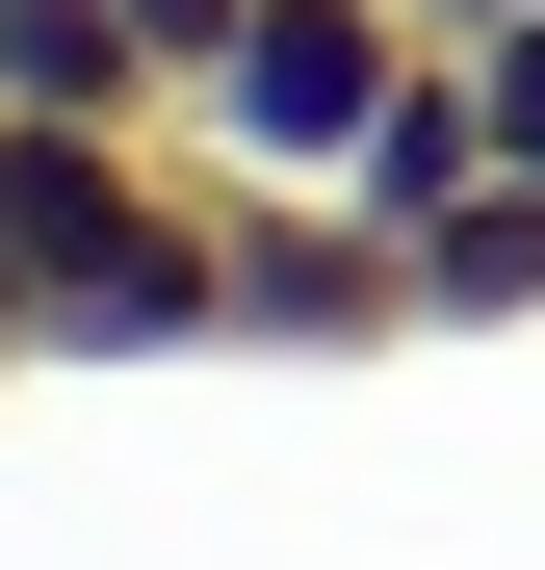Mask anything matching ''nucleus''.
Listing matches in <instances>:
<instances>
[{
  "instance_id": "nucleus-1",
  "label": "nucleus",
  "mask_w": 545,
  "mask_h": 570,
  "mask_svg": "<svg viewBox=\"0 0 545 570\" xmlns=\"http://www.w3.org/2000/svg\"><path fill=\"white\" fill-rule=\"evenodd\" d=\"M416 0H260V27L208 52V105H182V156L208 181H363V130L416 105Z\"/></svg>"
},
{
  "instance_id": "nucleus-2",
  "label": "nucleus",
  "mask_w": 545,
  "mask_h": 570,
  "mask_svg": "<svg viewBox=\"0 0 545 570\" xmlns=\"http://www.w3.org/2000/svg\"><path fill=\"white\" fill-rule=\"evenodd\" d=\"M208 208H234V337L260 363H390L416 337V259L363 234L338 181H208Z\"/></svg>"
},
{
  "instance_id": "nucleus-3",
  "label": "nucleus",
  "mask_w": 545,
  "mask_h": 570,
  "mask_svg": "<svg viewBox=\"0 0 545 570\" xmlns=\"http://www.w3.org/2000/svg\"><path fill=\"white\" fill-rule=\"evenodd\" d=\"M0 105H52V130H182V78L130 52V0H0Z\"/></svg>"
},
{
  "instance_id": "nucleus-4",
  "label": "nucleus",
  "mask_w": 545,
  "mask_h": 570,
  "mask_svg": "<svg viewBox=\"0 0 545 570\" xmlns=\"http://www.w3.org/2000/svg\"><path fill=\"white\" fill-rule=\"evenodd\" d=\"M519 312H545V181L494 156V181H468V208H441V234H416V337H519Z\"/></svg>"
},
{
  "instance_id": "nucleus-5",
  "label": "nucleus",
  "mask_w": 545,
  "mask_h": 570,
  "mask_svg": "<svg viewBox=\"0 0 545 570\" xmlns=\"http://www.w3.org/2000/svg\"><path fill=\"white\" fill-rule=\"evenodd\" d=\"M468 105H494V156L545 181V0H519V27H468Z\"/></svg>"
},
{
  "instance_id": "nucleus-6",
  "label": "nucleus",
  "mask_w": 545,
  "mask_h": 570,
  "mask_svg": "<svg viewBox=\"0 0 545 570\" xmlns=\"http://www.w3.org/2000/svg\"><path fill=\"white\" fill-rule=\"evenodd\" d=\"M234 27H260V0H130V52L182 78V105H208V52H234Z\"/></svg>"
},
{
  "instance_id": "nucleus-7",
  "label": "nucleus",
  "mask_w": 545,
  "mask_h": 570,
  "mask_svg": "<svg viewBox=\"0 0 545 570\" xmlns=\"http://www.w3.org/2000/svg\"><path fill=\"white\" fill-rule=\"evenodd\" d=\"M416 27H441V52H468V27H519V0H416Z\"/></svg>"
},
{
  "instance_id": "nucleus-8",
  "label": "nucleus",
  "mask_w": 545,
  "mask_h": 570,
  "mask_svg": "<svg viewBox=\"0 0 545 570\" xmlns=\"http://www.w3.org/2000/svg\"><path fill=\"white\" fill-rule=\"evenodd\" d=\"M0 363H27V312H0Z\"/></svg>"
}]
</instances>
